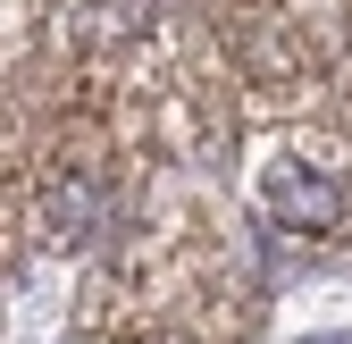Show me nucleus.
<instances>
[{
  "mask_svg": "<svg viewBox=\"0 0 352 344\" xmlns=\"http://www.w3.org/2000/svg\"><path fill=\"white\" fill-rule=\"evenodd\" d=\"M260 210L277 227H294V235H336L344 227V185L319 177V168H302V160H277L260 177Z\"/></svg>",
  "mask_w": 352,
  "mask_h": 344,
  "instance_id": "f257e3e1",
  "label": "nucleus"
}]
</instances>
